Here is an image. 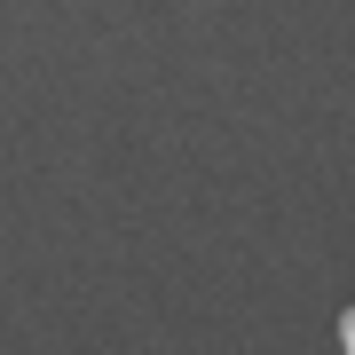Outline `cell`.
Segmentation results:
<instances>
[{
    "label": "cell",
    "instance_id": "cell-1",
    "mask_svg": "<svg viewBox=\"0 0 355 355\" xmlns=\"http://www.w3.org/2000/svg\"><path fill=\"white\" fill-rule=\"evenodd\" d=\"M340 347L355 355V300H347V316H340Z\"/></svg>",
    "mask_w": 355,
    "mask_h": 355
}]
</instances>
